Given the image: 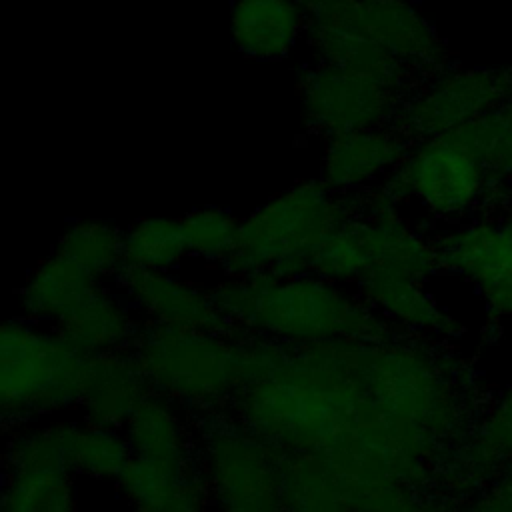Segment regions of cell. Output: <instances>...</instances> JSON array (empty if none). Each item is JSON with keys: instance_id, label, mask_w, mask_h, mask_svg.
Segmentation results:
<instances>
[{"instance_id": "24", "label": "cell", "mask_w": 512, "mask_h": 512, "mask_svg": "<svg viewBox=\"0 0 512 512\" xmlns=\"http://www.w3.org/2000/svg\"><path fill=\"white\" fill-rule=\"evenodd\" d=\"M124 268L174 270L188 256L180 218L148 216L122 230Z\"/></svg>"}, {"instance_id": "28", "label": "cell", "mask_w": 512, "mask_h": 512, "mask_svg": "<svg viewBox=\"0 0 512 512\" xmlns=\"http://www.w3.org/2000/svg\"><path fill=\"white\" fill-rule=\"evenodd\" d=\"M188 256L224 264L234 252L240 218L220 206H200L180 218Z\"/></svg>"}, {"instance_id": "26", "label": "cell", "mask_w": 512, "mask_h": 512, "mask_svg": "<svg viewBox=\"0 0 512 512\" xmlns=\"http://www.w3.org/2000/svg\"><path fill=\"white\" fill-rule=\"evenodd\" d=\"M450 136L472 150L498 182L512 178V88L492 112Z\"/></svg>"}, {"instance_id": "12", "label": "cell", "mask_w": 512, "mask_h": 512, "mask_svg": "<svg viewBox=\"0 0 512 512\" xmlns=\"http://www.w3.org/2000/svg\"><path fill=\"white\" fill-rule=\"evenodd\" d=\"M358 294L388 322L418 336L460 338V322L426 290V282L402 272L372 268L356 286Z\"/></svg>"}, {"instance_id": "15", "label": "cell", "mask_w": 512, "mask_h": 512, "mask_svg": "<svg viewBox=\"0 0 512 512\" xmlns=\"http://www.w3.org/2000/svg\"><path fill=\"white\" fill-rule=\"evenodd\" d=\"M306 36V12L300 0H232L230 40L258 62L288 58Z\"/></svg>"}, {"instance_id": "10", "label": "cell", "mask_w": 512, "mask_h": 512, "mask_svg": "<svg viewBox=\"0 0 512 512\" xmlns=\"http://www.w3.org/2000/svg\"><path fill=\"white\" fill-rule=\"evenodd\" d=\"M118 292L146 322L228 334L232 324L216 306L212 292L172 270L124 268L116 276Z\"/></svg>"}, {"instance_id": "2", "label": "cell", "mask_w": 512, "mask_h": 512, "mask_svg": "<svg viewBox=\"0 0 512 512\" xmlns=\"http://www.w3.org/2000/svg\"><path fill=\"white\" fill-rule=\"evenodd\" d=\"M356 216V194H338L320 176L304 178L268 198L240 220L226 276L308 272L314 248Z\"/></svg>"}, {"instance_id": "29", "label": "cell", "mask_w": 512, "mask_h": 512, "mask_svg": "<svg viewBox=\"0 0 512 512\" xmlns=\"http://www.w3.org/2000/svg\"><path fill=\"white\" fill-rule=\"evenodd\" d=\"M492 504L512 506V462L496 476V482L482 494Z\"/></svg>"}, {"instance_id": "3", "label": "cell", "mask_w": 512, "mask_h": 512, "mask_svg": "<svg viewBox=\"0 0 512 512\" xmlns=\"http://www.w3.org/2000/svg\"><path fill=\"white\" fill-rule=\"evenodd\" d=\"M86 356L54 326L12 318L0 332V410L20 426L78 406Z\"/></svg>"}, {"instance_id": "11", "label": "cell", "mask_w": 512, "mask_h": 512, "mask_svg": "<svg viewBox=\"0 0 512 512\" xmlns=\"http://www.w3.org/2000/svg\"><path fill=\"white\" fill-rule=\"evenodd\" d=\"M408 146L410 140L394 124L324 138L320 178L338 194H360L382 184Z\"/></svg>"}, {"instance_id": "1", "label": "cell", "mask_w": 512, "mask_h": 512, "mask_svg": "<svg viewBox=\"0 0 512 512\" xmlns=\"http://www.w3.org/2000/svg\"><path fill=\"white\" fill-rule=\"evenodd\" d=\"M210 292L234 328L282 344L382 342L394 336L392 322L378 314L358 290L352 292L350 286L312 272L226 276Z\"/></svg>"}, {"instance_id": "14", "label": "cell", "mask_w": 512, "mask_h": 512, "mask_svg": "<svg viewBox=\"0 0 512 512\" xmlns=\"http://www.w3.org/2000/svg\"><path fill=\"white\" fill-rule=\"evenodd\" d=\"M134 512H208L210 498L200 466L132 456L116 478Z\"/></svg>"}, {"instance_id": "16", "label": "cell", "mask_w": 512, "mask_h": 512, "mask_svg": "<svg viewBox=\"0 0 512 512\" xmlns=\"http://www.w3.org/2000/svg\"><path fill=\"white\" fill-rule=\"evenodd\" d=\"M142 320L120 292L98 286L66 312L54 328L84 356L130 348Z\"/></svg>"}, {"instance_id": "13", "label": "cell", "mask_w": 512, "mask_h": 512, "mask_svg": "<svg viewBox=\"0 0 512 512\" xmlns=\"http://www.w3.org/2000/svg\"><path fill=\"white\" fill-rule=\"evenodd\" d=\"M150 392L132 348L100 352L86 356L78 408L88 422L122 428Z\"/></svg>"}, {"instance_id": "5", "label": "cell", "mask_w": 512, "mask_h": 512, "mask_svg": "<svg viewBox=\"0 0 512 512\" xmlns=\"http://www.w3.org/2000/svg\"><path fill=\"white\" fill-rule=\"evenodd\" d=\"M382 184L400 204H416L446 224L486 214L502 186L484 162L452 136L410 142Z\"/></svg>"}, {"instance_id": "17", "label": "cell", "mask_w": 512, "mask_h": 512, "mask_svg": "<svg viewBox=\"0 0 512 512\" xmlns=\"http://www.w3.org/2000/svg\"><path fill=\"white\" fill-rule=\"evenodd\" d=\"M98 286H102V282L88 270L52 250L32 268L18 294L22 316L38 324L54 326Z\"/></svg>"}, {"instance_id": "20", "label": "cell", "mask_w": 512, "mask_h": 512, "mask_svg": "<svg viewBox=\"0 0 512 512\" xmlns=\"http://www.w3.org/2000/svg\"><path fill=\"white\" fill-rule=\"evenodd\" d=\"M282 496L284 512H356L316 454L282 452Z\"/></svg>"}, {"instance_id": "23", "label": "cell", "mask_w": 512, "mask_h": 512, "mask_svg": "<svg viewBox=\"0 0 512 512\" xmlns=\"http://www.w3.org/2000/svg\"><path fill=\"white\" fill-rule=\"evenodd\" d=\"M54 250L104 282L124 270L122 230L106 220H76L58 238Z\"/></svg>"}, {"instance_id": "7", "label": "cell", "mask_w": 512, "mask_h": 512, "mask_svg": "<svg viewBox=\"0 0 512 512\" xmlns=\"http://www.w3.org/2000/svg\"><path fill=\"white\" fill-rule=\"evenodd\" d=\"M510 88L512 68L446 64L414 82L392 124L410 142L450 136L492 112Z\"/></svg>"}, {"instance_id": "27", "label": "cell", "mask_w": 512, "mask_h": 512, "mask_svg": "<svg viewBox=\"0 0 512 512\" xmlns=\"http://www.w3.org/2000/svg\"><path fill=\"white\" fill-rule=\"evenodd\" d=\"M372 270V260L360 234L356 216L324 238L308 260V272L342 286H358Z\"/></svg>"}, {"instance_id": "4", "label": "cell", "mask_w": 512, "mask_h": 512, "mask_svg": "<svg viewBox=\"0 0 512 512\" xmlns=\"http://www.w3.org/2000/svg\"><path fill=\"white\" fill-rule=\"evenodd\" d=\"M232 336L142 320L130 348L152 392L184 408L212 410L240 386V348Z\"/></svg>"}, {"instance_id": "25", "label": "cell", "mask_w": 512, "mask_h": 512, "mask_svg": "<svg viewBox=\"0 0 512 512\" xmlns=\"http://www.w3.org/2000/svg\"><path fill=\"white\" fill-rule=\"evenodd\" d=\"M130 458L132 450L122 428L100 426L88 420L72 422L70 468L74 474L116 480Z\"/></svg>"}, {"instance_id": "9", "label": "cell", "mask_w": 512, "mask_h": 512, "mask_svg": "<svg viewBox=\"0 0 512 512\" xmlns=\"http://www.w3.org/2000/svg\"><path fill=\"white\" fill-rule=\"evenodd\" d=\"M296 90L306 128L322 138L392 124L404 98L370 78L322 62L300 70Z\"/></svg>"}, {"instance_id": "21", "label": "cell", "mask_w": 512, "mask_h": 512, "mask_svg": "<svg viewBox=\"0 0 512 512\" xmlns=\"http://www.w3.org/2000/svg\"><path fill=\"white\" fill-rule=\"evenodd\" d=\"M74 472L66 468H4L0 512H76Z\"/></svg>"}, {"instance_id": "6", "label": "cell", "mask_w": 512, "mask_h": 512, "mask_svg": "<svg viewBox=\"0 0 512 512\" xmlns=\"http://www.w3.org/2000/svg\"><path fill=\"white\" fill-rule=\"evenodd\" d=\"M198 466L216 512H284L282 452L244 424H212Z\"/></svg>"}, {"instance_id": "18", "label": "cell", "mask_w": 512, "mask_h": 512, "mask_svg": "<svg viewBox=\"0 0 512 512\" xmlns=\"http://www.w3.org/2000/svg\"><path fill=\"white\" fill-rule=\"evenodd\" d=\"M304 42L310 48L314 62L350 70L398 94H406L416 82V76L392 54L364 36L350 32L306 30Z\"/></svg>"}, {"instance_id": "8", "label": "cell", "mask_w": 512, "mask_h": 512, "mask_svg": "<svg viewBox=\"0 0 512 512\" xmlns=\"http://www.w3.org/2000/svg\"><path fill=\"white\" fill-rule=\"evenodd\" d=\"M440 272L468 282L494 318H512V216L478 214L434 236Z\"/></svg>"}, {"instance_id": "22", "label": "cell", "mask_w": 512, "mask_h": 512, "mask_svg": "<svg viewBox=\"0 0 512 512\" xmlns=\"http://www.w3.org/2000/svg\"><path fill=\"white\" fill-rule=\"evenodd\" d=\"M512 462V380L472 428L462 446V468L474 478H494Z\"/></svg>"}, {"instance_id": "19", "label": "cell", "mask_w": 512, "mask_h": 512, "mask_svg": "<svg viewBox=\"0 0 512 512\" xmlns=\"http://www.w3.org/2000/svg\"><path fill=\"white\" fill-rule=\"evenodd\" d=\"M122 432L132 456L158 462H190L192 440L178 404L162 394L150 392L132 412Z\"/></svg>"}]
</instances>
